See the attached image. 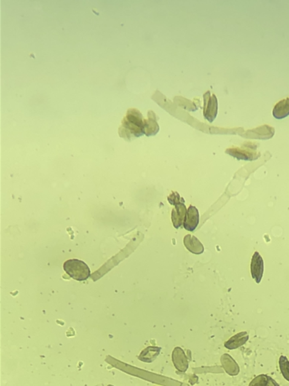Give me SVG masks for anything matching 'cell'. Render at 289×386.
Here are the masks:
<instances>
[{"label":"cell","instance_id":"obj_1","mask_svg":"<svg viewBox=\"0 0 289 386\" xmlns=\"http://www.w3.org/2000/svg\"><path fill=\"white\" fill-rule=\"evenodd\" d=\"M145 134V120L137 109L127 111L119 128V135L125 140L139 138Z\"/></svg>","mask_w":289,"mask_h":386},{"label":"cell","instance_id":"obj_2","mask_svg":"<svg viewBox=\"0 0 289 386\" xmlns=\"http://www.w3.org/2000/svg\"><path fill=\"white\" fill-rule=\"evenodd\" d=\"M63 269L67 275L79 282L87 280L91 275L87 265L77 259L69 260L63 264Z\"/></svg>","mask_w":289,"mask_h":386},{"label":"cell","instance_id":"obj_3","mask_svg":"<svg viewBox=\"0 0 289 386\" xmlns=\"http://www.w3.org/2000/svg\"><path fill=\"white\" fill-rule=\"evenodd\" d=\"M242 146V148L232 147L228 149L226 153L231 155L233 157L242 160L252 161L258 159L260 153L257 152V146H254V143H247Z\"/></svg>","mask_w":289,"mask_h":386},{"label":"cell","instance_id":"obj_4","mask_svg":"<svg viewBox=\"0 0 289 386\" xmlns=\"http://www.w3.org/2000/svg\"><path fill=\"white\" fill-rule=\"evenodd\" d=\"M204 116L210 122H213L218 114V100L210 91L204 94Z\"/></svg>","mask_w":289,"mask_h":386},{"label":"cell","instance_id":"obj_5","mask_svg":"<svg viewBox=\"0 0 289 386\" xmlns=\"http://www.w3.org/2000/svg\"><path fill=\"white\" fill-rule=\"evenodd\" d=\"M275 133V129L269 125H263L253 130L247 131L242 136L249 139H260L268 140L273 138Z\"/></svg>","mask_w":289,"mask_h":386},{"label":"cell","instance_id":"obj_6","mask_svg":"<svg viewBox=\"0 0 289 386\" xmlns=\"http://www.w3.org/2000/svg\"><path fill=\"white\" fill-rule=\"evenodd\" d=\"M251 273L256 283L259 284L263 273V261L258 252H255L252 256Z\"/></svg>","mask_w":289,"mask_h":386},{"label":"cell","instance_id":"obj_7","mask_svg":"<svg viewBox=\"0 0 289 386\" xmlns=\"http://www.w3.org/2000/svg\"><path fill=\"white\" fill-rule=\"evenodd\" d=\"M172 362L174 366L180 372H186L188 369V360L185 355L184 350L182 348L176 347L174 349L172 355Z\"/></svg>","mask_w":289,"mask_h":386},{"label":"cell","instance_id":"obj_8","mask_svg":"<svg viewBox=\"0 0 289 386\" xmlns=\"http://www.w3.org/2000/svg\"><path fill=\"white\" fill-rule=\"evenodd\" d=\"M199 222V215L196 207L190 205L185 215L184 228L189 232H194Z\"/></svg>","mask_w":289,"mask_h":386},{"label":"cell","instance_id":"obj_9","mask_svg":"<svg viewBox=\"0 0 289 386\" xmlns=\"http://www.w3.org/2000/svg\"><path fill=\"white\" fill-rule=\"evenodd\" d=\"M250 335L247 331L240 332L237 334L234 335L230 338L225 344V347L229 350L237 349L240 346L245 345L246 342L249 340Z\"/></svg>","mask_w":289,"mask_h":386},{"label":"cell","instance_id":"obj_10","mask_svg":"<svg viewBox=\"0 0 289 386\" xmlns=\"http://www.w3.org/2000/svg\"><path fill=\"white\" fill-rule=\"evenodd\" d=\"M187 208L184 203L175 205V208L172 211V221L174 227L179 229L183 226L186 215Z\"/></svg>","mask_w":289,"mask_h":386},{"label":"cell","instance_id":"obj_11","mask_svg":"<svg viewBox=\"0 0 289 386\" xmlns=\"http://www.w3.org/2000/svg\"><path fill=\"white\" fill-rule=\"evenodd\" d=\"M184 245L188 250L194 254L199 255L204 253V245L195 236L191 235V234H187L185 236Z\"/></svg>","mask_w":289,"mask_h":386},{"label":"cell","instance_id":"obj_12","mask_svg":"<svg viewBox=\"0 0 289 386\" xmlns=\"http://www.w3.org/2000/svg\"><path fill=\"white\" fill-rule=\"evenodd\" d=\"M161 348L157 346H148L139 355V360L145 363H151L161 353Z\"/></svg>","mask_w":289,"mask_h":386},{"label":"cell","instance_id":"obj_13","mask_svg":"<svg viewBox=\"0 0 289 386\" xmlns=\"http://www.w3.org/2000/svg\"><path fill=\"white\" fill-rule=\"evenodd\" d=\"M273 115L276 119H282L289 116V97L276 103L273 111Z\"/></svg>","mask_w":289,"mask_h":386},{"label":"cell","instance_id":"obj_14","mask_svg":"<svg viewBox=\"0 0 289 386\" xmlns=\"http://www.w3.org/2000/svg\"><path fill=\"white\" fill-rule=\"evenodd\" d=\"M148 120H145V134L146 136H153L159 132V126L154 112H148Z\"/></svg>","mask_w":289,"mask_h":386},{"label":"cell","instance_id":"obj_15","mask_svg":"<svg viewBox=\"0 0 289 386\" xmlns=\"http://www.w3.org/2000/svg\"><path fill=\"white\" fill-rule=\"evenodd\" d=\"M279 368L282 376L289 382V360L286 357L282 355L279 360Z\"/></svg>","mask_w":289,"mask_h":386},{"label":"cell","instance_id":"obj_16","mask_svg":"<svg viewBox=\"0 0 289 386\" xmlns=\"http://www.w3.org/2000/svg\"><path fill=\"white\" fill-rule=\"evenodd\" d=\"M269 379L270 376L268 375H259L252 380L249 386H268Z\"/></svg>","mask_w":289,"mask_h":386},{"label":"cell","instance_id":"obj_17","mask_svg":"<svg viewBox=\"0 0 289 386\" xmlns=\"http://www.w3.org/2000/svg\"><path fill=\"white\" fill-rule=\"evenodd\" d=\"M169 202L172 205H178L180 203H185V200L177 192H172L168 197Z\"/></svg>","mask_w":289,"mask_h":386},{"label":"cell","instance_id":"obj_18","mask_svg":"<svg viewBox=\"0 0 289 386\" xmlns=\"http://www.w3.org/2000/svg\"><path fill=\"white\" fill-rule=\"evenodd\" d=\"M268 386H279V385L275 380H274V379H273V378H271V376H270L269 382H268Z\"/></svg>","mask_w":289,"mask_h":386}]
</instances>
